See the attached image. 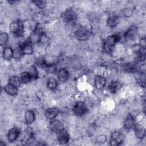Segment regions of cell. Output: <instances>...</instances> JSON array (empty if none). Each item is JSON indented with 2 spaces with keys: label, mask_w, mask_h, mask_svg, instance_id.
I'll return each instance as SVG.
<instances>
[{
  "label": "cell",
  "mask_w": 146,
  "mask_h": 146,
  "mask_svg": "<svg viewBox=\"0 0 146 146\" xmlns=\"http://www.w3.org/2000/svg\"><path fill=\"white\" fill-rule=\"evenodd\" d=\"M9 29L13 36L15 37H22L25 28L23 24L18 21L13 22L10 24Z\"/></svg>",
  "instance_id": "cell-1"
},
{
  "label": "cell",
  "mask_w": 146,
  "mask_h": 146,
  "mask_svg": "<svg viewBox=\"0 0 146 146\" xmlns=\"http://www.w3.org/2000/svg\"><path fill=\"white\" fill-rule=\"evenodd\" d=\"M120 39V36L117 35H112L106 38L104 43V50L106 53L109 54L111 51V47L114 46L116 42H119Z\"/></svg>",
  "instance_id": "cell-2"
},
{
  "label": "cell",
  "mask_w": 146,
  "mask_h": 146,
  "mask_svg": "<svg viewBox=\"0 0 146 146\" xmlns=\"http://www.w3.org/2000/svg\"><path fill=\"white\" fill-rule=\"evenodd\" d=\"M74 31L76 38L80 40H86L90 36L89 31L85 26H79L78 27H76Z\"/></svg>",
  "instance_id": "cell-3"
},
{
  "label": "cell",
  "mask_w": 146,
  "mask_h": 146,
  "mask_svg": "<svg viewBox=\"0 0 146 146\" xmlns=\"http://www.w3.org/2000/svg\"><path fill=\"white\" fill-rule=\"evenodd\" d=\"M87 106L83 102H78L73 106V111L77 116H82L87 113Z\"/></svg>",
  "instance_id": "cell-4"
},
{
  "label": "cell",
  "mask_w": 146,
  "mask_h": 146,
  "mask_svg": "<svg viewBox=\"0 0 146 146\" xmlns=\"http://www.w3.org/2000/svg\"><path fill=\"white\" fill-rule=\"evenodd\" d=\"M48 127L50 131L55 133H59L64 129L63 124L59 120H54L51 121Z\"/></svg>",
  "instance_id": "cell-5"
},
{
  "label": "cell",
  "mask_w": 146,
  "mask_h": 146,
  "mask_svg": "<svg viewBox=\"0 0 146 146\" xmlns=\"http://www.w3.org/2000/svg\"><path fill=\"white\" fill-rule=\"evenodd\" d=\"M123 135L117 131L113 132L111 135V139L110 140V145H117L124 141Z\"/></svg>",
  "instance_id": "cell-6"
},
{
  "label": "cell",
  "mask_w": 146,
  "mask_h": 146,
  "mask_svg": "<svg viewBox=\"0 0 146 146\" xmlns=\"http://www.w3.org/2000/svg\"><path fill=\"white\" fill-rule=\"evenodd\" d=\"M139 33L137 28L133 25L129 27L127 31L125 34V38L127 41H133L136 38Z\"/></svg>",
  "instance_id": "cell-7"
},
{
  "label": "cell",
  "mask_w": 146,
  "mask_h": 146,
  "mask_svg": "<svg viewBox=\"0 0 146 146\" xmlns=\"http://www.w3.org/2000/svg\"><path fill=\"white\" fill-rule=\"evenodd\" d=\"M64 21L67 23L74 22L76 19V14L72 9H68L66 10L62 15Z\"/></svg>",
  "instance_id": "cell-8"
},
{
  "label": "cell",
  "mask_w": 146,
  "mask_h": 146,
  "mask_svg": "<svg viewBox=\"0 0 146 146\" xmlns=\"http://www.w3.org/2000/svg\"><path fill=\"white\" fill-rule=\"evenodd\" d=\"M20 133L21 132H20L19 129L17 127H14L10 129L7 135V140L9 142L15 141L19 137Z\"/></svg>",
  "instance_id": "cell-9"
},
{
  "label": "cell",
  "mask_w": 146,
  "mask_h": 146,
  "mask_svg": "<svg viewBox=\"0 0 146 146\" xmlns=\"http://www.w3.org/2000/svg\"><path fill=\"white\" fill-rule=\"evenodd\" d=\"M135 135L140 139H143L145 137V130L142 124H137L135 126Z\"/></svg>",
  "instance_id": "cell-10"
},
{
  "label": "cell",
  "mask_w": 146,
  "mask_h": 146,
  "mask_svg": "<svg viewBox=\"0 0 146 146\" xmlns=\"http://www.w3.org/2000/svg\"><path fill=\"white\" fill-rule=\"evenodd\" d=\"M107 26L108 27L113 28L116 27L120 23V18L117 15H112L107 19Z\"/></svg>",
  "instance_id": "cell-11"
},
{
  "label": "cell",
  "mask_w": 146,
  "mask_h": 146,
  "mask_svg": "<svg viewBox=\"0 0 146 146\" xmlns=\"http://www.w3.org/2000/svg\"><path fill=\"white\" fill-rule=\"evenodd\" d=\"M59 113V110L56 107H51L47 108L45 111L46 117L48 119H52Z\"/></svg>",
  "instance_id": "cell-12"
},
{
  "label": "cell",
  "mask_w": 146,
  "mask_h": 146,
  "mask_svg": "<svg viewBox=\"0 0 146 146\" xmlns=\"http://www.w3.org/2000/svg\"><path fill=\"white\" fill-rule=\"evenodd\" d=\"M58 141L59 144H65L67 143L69 141V134L67 131L63 130L60 133H58Z\"/></svg>",
  "instance_id": "cell-13"
},
{
  "label": "cell",
  "mask_w": 146,
  "mask_h": 146,
  "mask_svg": "<svg viewBox=\"0 0 146 146\" xmlns=\"http://www.w3.org/2000/svg\"><path fill=\"white\" fill-rule=\"evenodd\" d=\"M4 90L5 92L11 96H15L18 94V90L17 87L9 83L4 86Z\"/></svg>",
  "instance_id": "cell-14"
},
{
  "label": "cell",
  "mask_w": 146,
  "mask_h": 146,
  "mask_svg": "<svg viewBox=\"0 0 146 146\" xmlns=\"http://www.w3.org/2000/svg\"><path fill=\"white\" fill-rule=\"evenodd\" d=\"M135 123V120L134 116L132 114H128L126 116L124 120V127L127 129L132 128Z\"/></svg>",
  "instance_id": "cell-15"
},
{
  "label": "cell",
  "mask_w": 146,
  "mask_h": 146,
  "mask_svg": "<svg viewBox=\"0 0 146 146\" xmlns=\"http://www.w3.org/2000/svg\"><path fill=\"white\" fill-rule=\"evenodd\" d=\"M95 86L96 89L100 90L103 88L106 83V79L102 76L97 75L95 78Z\"/></svg>",
  "instance_id": "cell-16"
},
{
  "label": "cell",
  "mask_w": 146,
  "mask_h": 146,
  "mask_svg": "<svg viewBox=\"0 0 146 146\" xmlns=\"http://www.w3.org/2000/svg\"><path fill=\"white\" fill-rule=\"evenodd\" d=\"M58 78L62 82H66L69 78V72L64 68H60L58 71Z\"/></svg>",
  "instance_id": "cell-17"
},
{
  "label": "cell",
  "mask_w": 146,
  "mask_h": 146,
  "mask_svg": "<svg viewBox=\"0 0 146 146\" xmlns=\"http://www.w3.org/2000/svg\"><path fill=\"white\" fill-rule=\"evenodd\" d=\"M3 58L5 60H10L13 57V50L10 47H6L2 52Z\"/></svg>",
  "instance_id": "cell-18"
},
{
  "label": "cell",
  "mask_w": 146,
  "mask_h": 146,
  "mask_svg": "<svg viewBox=\"0 0 146 146\" xmlns=\"http://www.w3.org/2000/svg\"><path fill=\"white\" fill-rule=\"evenodd\" d=\"M41 34H40L39 33L37 32L35 30L33 33H31L29 38L30 42L33 44H35L37 43L40 40V36Z\"/></svg>",
  "instance_id": "cell-19"
},
{
  "label": "cell",
  "mask_w": 146,
  "mask_h": 146,
  "mask_svg": "<svg viewBox=\"0 0 146 146\" xmlns=\"http://www.w3.org/2000/svg\"><path fill=\"white\" fill-rule=\"evenodd\" d=\"M25 120L27 124H31L35 120V116L34 112L32 110H27L25 113Z\"/></svg>",
  "instance_id": "cell-20"
},
{
  "label": "cell",
  "mask_w": 146,
  "mask_h": 146,
  "mask_svg": "<svg viewBox=\"0 0 146 146\" xmlns=\"http://www.w3.org/2000/svg\"><path fill=\"white\" fill-rule=\"evenodd\" d=\"M21 49L23 54L25 55H31L33 52L32 46L27 43H24L21 47Z\"/></svg>",
  "instance_id": "cell-21"
},
{
  "label": "cell",
  "mask_w": 146,
  "mask_h": 146,
  "mask_svg": "<svg viewBox=\"0 0 146 146\" xmlns=\"http://www.w3.org/2000/svg\"><path fill=\"white\" fill-rule=\"evenodd\" d=\"M57 81L54 78H50L47 81V87L50 90H55L57 87Z\"/></svg>",
  "instance_id": "cell-22"
},
{
  "label": "cell",
  "mask_w": 146,
  "mask_h": 146,
  "mask_svg": "<svg viewBox=\"0 0 146 146\" xmlns=\"http://www.w3.org/2000/svg\"><path fill=\"white\" fill-rule=\"evenodd\" d=\"M120 88V84L117 81H113L109 86V90L112 93L117 92Z\"/></svg>",
  "instance_id": "cell-23"
},
{
  "label": "cell",
  "mask_w": 146,
  "mask_h": 146,
  "mask_svg": "<svg viewBox=\"0 0 146 146\" xmlns=\"http://www.w3.org/2000/svg\"><path fill=\"white\" fill-rule=\"evenodd\" d=\"M9 37L6 32H2L0 34V43L1 46L5 45L8 43Z\"/></svg>",
  "instance_id": "cell-24"
},
{
  "label": "cell",
  "mask_w": 146,
  "mask_h": 146,
  "mask_svg": "<svg viewBox=\"0 0 146 146\" xmlns=\"http://www.w3.org/2000/svg\"><path fill=\"white\" fill-rule=\"evenodd\" d=\"M31 77L28 72H23L21 74V80L23 84H27L31 81Z\"/></svg>",
  "instance_id": "cell-25"
},
{
  "label": "cell",
  "mask_w": 146,
  "mask_h": 146,
  "mask_svg": "<svg viewBox=\"0 0 146 146\" xmlns=\"http://www.w3.org/2000/svg\"><path fill=\"white\" fill-rule=\"evenodd\" d=\"M9 83L18 87L21 85V82L19 78L17 76H12L9 79Z\"/></svg>",
  "instance_id": "cell-26"
},
{
  "label": "cell",
  "mask_w": 146,
  "mask_h": 146,
  "mask_svg": "<svg viewBox=\"0 0 146 146\" xmlns=\"http://www.w3.org/2000/svg\"><path fill=\"white\" fill-rule=\"evenodd\" d=\"M27 72H29V74L31 76V78L36 79L37 78L38 73L37 72V69L36 68V67L35 66H30L29 67Z\"/></svg>",
  "instance_id": "cell-27"
},
{
  "label": "cell",
  "mask_w": 146,
  "mask_h": 146,
  "mask_svg": "<svg viewBox=\"0 0 146 146\" xmlns=\"http://www.w3.org/2000/svg\"><path fill=\"white\" fill-rule=\"evenodd\" d=\"M23 52L21 49V47H15L13 50V58L15 59H20L21 57L22 56Z\"/></svg>",
  "instance_id": "cell-28"
},
{
  "label": "cell",
  "mask_w": 146,
  "mask_h": 146,
  "mask_svg": "<svg viewBox=\"0 0 146 146\" xmlns=\"http://www.w3.org/2000/svg\"><path fill=\"white\" fill-rule=\"evenodd\" d=\"M123 14L127 18L131 17L133 14V9L131 6H127L123 10Z\"/></svg>",
  "instance_id": "cell-29"
},
{
  "label": "cell",
  "mask_w": 146,
  "mask_h": 146,
  "mask_svg": "<svg viewBox=\"0 0 146 146\" xmlns=\"http://www.w3.org/2000/svg\"><path fill=\"white\" fill-rule=\"evenodd\" d=\"M56 69V66L54 63H50L46 66L45 71L48 74H53L55 72Z\"/></svg>",
  "instance_id": "cell-30"
},
{
  "label": "cell",
  "mask_w": 146,
  "mask_h": 146,
  "mask_svg": "<svg viewBox=\"0 0 146 146\" xmlns=\"http://www.w3.org/2000/svg\"><path fill=\"white\" fill-rule=\"evenodd\" d=\"M44 15L41 13H36L33 16L34 21L36 23L42 22L44 19Z\"/></svg>",
  "instance_id": "cell-31"
},
{
  "label": "cell",
  "mask_w": 146,
  "mask_h": 146,
  "mask_svg": "<svg viewBox=\"0 0 146 146\" xmlns=\"http://www.w3.org/2000/svg\"><path fill=\"white\" fill-rule=\"evenodd\" d=\"M96 141L98 143L100 144H102L105 143L107 141V137L106 135H103V134H101L98 135L96 138Z\"/></svg>",
  "instance_id": "cell-32"
},
{
  "label": "cell",
  "mask_w": 146,
  "mask_h": 146,
  "mask_svg": "<svg viewBox=\"0 0 146 146\" xmlns=\"http://www.w3.org/2000/svg\"><path fill=\"white\" fill-rule=\"evenodd\" d=\"M139 81L141 83V85L144 86L145 83V71H142L141 74L139 75Z\"/></svg>",
  "instance_id": "cell-33"
},
{
  "label": "cell",
  "mask_w": 146,
  "mask_h": 146,
  "mask_svg": "<svg viewBox=\"0 0 146 146\" xmlns=\"http://www.w3.org/2000/svg\"><path fill=\"white\" fill-rule=\"evenodd\" d=\"M33 2L34 3V4L36 5V7L40 9H43L45 7L46 4V2H44L43 1H33Z\"/></svg>",
  "instance_id": "cell-34"
},
{
  "label": "cell",
  "mask_w": 146,
  "mask_h": 146,
  "mask_svg": "<svg viewBox=\"0 0 146 146\" xmlns=\"http://www.w3.org/2000/svg\"><path fill=\"white\" fill-rule=\"evenodd\" d=\"M139 48L141 49H145V45H146V42H145V38L144 36L141 38V39L140 40L139 42Z\"/></svg>",
  "instance_id": "cell-35"
}]
</instances>
